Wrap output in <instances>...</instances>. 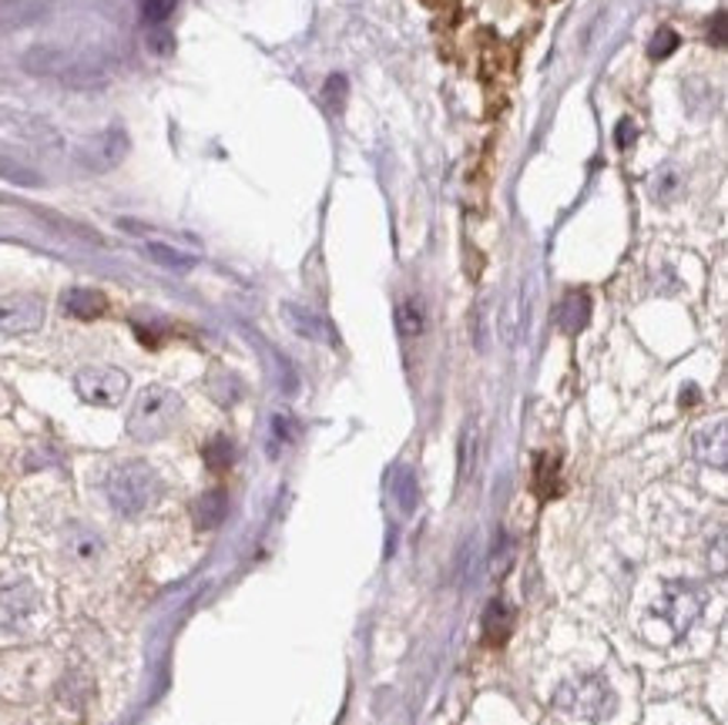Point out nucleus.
Instances as JSON below:
<instances>
[{"label": "nucleus", "mask_w": 728, "mask_h": 725, "mask_svg": "<svg viewBox=\"0 0 728 725\" xmlns=\"http://www.w3.org/2000/svg\"><path fill=\"white\" fill-rule=\"evenodd\" d=\"M654 181H658V186H654V196L664 199V202H669V199L679 192V171H675V168H664Z\"/></svg>", "instance_id": "obj_26"}, {"label": "nucleus", "mask_w": 728, "mask_h": 725, "mask_svg": "<svg viewBox=\"0 0 728 725\" xmlns=\"http://www.w3.org/2000/svg\"><path fill=\"white\" fill-rule=\"evenodd\" d=\"M65 313L75 316V320H98V316L108 313V299H104V292H98V289L78 286V289H68V292H65Z\"/></svg>", "instance_id": "obj_11"}, {"label": "nucleus", "mask_w": 728, "mask_h": 725, "mask_svg": "<svg viewBox=\"0 0 728 725\" xmlns=\"http://www.w3.org/2000/svg\"><path fill=\"white\" fill-rule=\"evenodd\" d=\"M483 628H488V638L491 642H504L507 632H511V612L504 601H494L488 609V618H483Z\"/></svg>", "instance_id": "obj_20"}, {"label": "nucleus", "mask_w": 728, "mask_h": 725, "mask_svg": "<svg viewBox=\"0 0 728 725\" xmlns=\"http://www.w3.org/2000/svg\"><path fill=\"white\" fill-rule=\"evenodd\" d=\"M161 477L155 467H148L145 460H125L111 467L108 480H104V494L111 501V507L121 517H138L145 511H152L161 498Z\"/></svg>", "instance_id": "obj_1"}, {"label": "nucleus", "mask_w": 728, "mask_h": 725, "mask_svg": "<svg viewBox=\"0 0 728 725\" xmlns=\"http://www.w3.org/2000/svg\"><path fill=\"white\" fill-rule=\"evenodd\" d=\"M0 178L14 181V186H24V189L41 186V175H37V171H31L27 165L14 161V158H8V155H0Z\"/></svg>", "instance_id": "obj_19"}, {"label": "nucleus", "mask_w": 728, "mask_h": 725, "mask_svg": "<svg viewBox=\"0 0 728 725\" xmlns=\"http://www.w3.org/2000/svg\"><path fill=\"white\" fill-rule=\"evenodd\" d=\"M682 41H679V34L672 31V27H661L658 34H654V41H651V47H648V54L654 57V60H664V57H672L675 54V47H679Z\"/></svg>", "instance_id": "obj_22"}, {"label": "nucleus", "mask_w": 728, "mask_h": 725, "mask_svg": "<svg viewBox=\"0 0 728 725\" xmlns=\"http://www.w3.org/2000/svg\"><path fill=\"white\" fill-rule=\"evenodd\" d=\"M393 498H396V504H400V511L403 514H413L416 511V501H419V488H416V473L413 470H396V477H393Z\"/></svg>", "instance_id": "obj_18"}, {"label": "nucleus", "mask_w": 728, "mask_h": 725, "mask_svg": "<svg viewBox=\"0 0 728 725\" xmlns=\"http://www.w3.org/2000/svg\"><path fill=\"white\" fill-rule=\"evenodd\" d=\"M555 702H558V709H564L578 718H587V722H601L615 709V695H612L608 682L597 676H578V679L564 682L558 689Z\"/></svg>", "instance_id": "obj_4"}, {"label": "nucleus", "mask_w": 728, "mask_h": 725, "mask_svg": "<svg viewBox=\"0 0 728 725\" xmlns=\"http://www.w3.org/2000/svg\"><path fill=\"white\" fill-rule=\"evenodd\" d=\"M615 142H618V148H628V145L635 142V121H631V118H625L621 125H618V135H615Z\"/></svg>", "instance_id": "obj_28"}, {"label": "nucleus", "mask_w": 728, "mask_h": 725, "mask_svg": "<svg viewBox=\"0 0 728 725\" xmlns=\"http://www.w3.org/2000/svg\"><path fill=\"white\" fill-rule=\"evenodd\" d=\"M282 313H285V320H289V326L299 333V336H306V339H326V343H336L333 339V333H329V326L316 316V313H310V310H302V306H292V302H285L282 306Z\"/></svg>", "instance_id": "obj_13"}, {"label": "nucleus", "mask_w": 728, "mask_h": 725, "mask_svg": "<svg viewBox=\"0 0 728 725\" xmlns=\"http://www.w3.org/2000/svg\"><path fill=\"white\" fill-rule=\"evenodd\" d=\"M145 253H148L152 263H158V266H165V269H175V272H189V269H195V256L178 253L175 246H165V242H148Z\"/></svg>", "instance_id": "obj_15"}, {"label": "nucleus", "mask_w": 728, "mask_h": 725, "mask_svg": "<svg viewBox=\"0 0 728 725\" xmlns=\"http://www.w3.org/2000/svg\"><path fill=\"white\" fill-rule=\"evenodd\" d=\"M181 416V397L168 387H145L135 403H132V413H128V434L135 440H158L165 437L175 420Z\"/></svg>", "instance_id": "obj_3"}, {"label": "nucleus", "mask_w": 728, "mask_h": 725, "mask_svg": "<svg viewBox=\"0 0 728 725\" xmlns=\"http://www.w3.org/2000/svg\"><path fill=\"white\" fill-rule=\"evenodd\" d=\"M587 320H591V299H587V292H568L564 302H561V310H558L561 330L574 336V333H581V330L587 326Z\"/></svg>", "instance_id": "obj_12"}, {"label": "nucleus", "mask_w": 728, "mask_h": 725, "mask_svg": "<svg viewBox=\"0 0 728 725\" xmlns=\"http://www.w3.org/2000/svg\"><path fill=\"white\" fill-rule=\"evenodd\" d=\"M225 511H228L225 494H222V491H209V494H202L199 504H195V524H199L202 531H209V527L222 524Z\"/></svg>", "instance_id": "obj_17"}, {"label": "nucleus", "mask_w": 728, "mask_h": 725, "mask_svg": "<svg viewBox=\"0 0 728 725\" xmlns=\"http://www.w3.org/2000/svg\"><path fill=\"white\" fill-rule=\"evenodd\" d=\"M68 555H71V561H78V565H94V561L101 558V537L91 534V531H85V527H75V531L68 534Z\"/></svg>", "instance_id": "obj_14"}, {"label": "nucleus", "mask_w": 728, "mask_h": 725, "mask_svg": "<svg viewBox=\"0 0 728 725\" xmlns=\"http://www.w3.org/2000/svg\"><path fill=\"white\" fill-rule=\"evenodd\" d=\"M44 326V302L37 295H4L0 299V336H24Z\"/></svg>", "instance_id": "obj_8"}, {"label": "nucleus", "mask_w": 728, "mask_h": 725, "mask_svg": "<svg viewBox=\"0 0 728 725\" xmlns=\"http://www.w3.org/2000/svg\"><path fill=\"white\" fill-rule=\"evenodd\" d=\"M346 94H349V81H346L343 75H333V78L326 81V88H323V101H326L329 111H343Z\"/></svg>", "instance_id": "obj_23"}, {"label": "nucleus", "mask_w": 728, "mask_h": 725, "mask_svg": "<svg viewBox=\"0 0 728 725\" xmlns=\"http://www.w3.org/2000/svg\"><path fill=\"white\" fill-rule=\"evenodd\" d=\"M75 390L91 406H114L128 393V373L114 367H88L75 377Z\"/></svg>", "instance_id": "obj_6"}, {"label": "nucleus", "mask_w": 728, "mask_h": 725, "mask_svg": "<svg viewBox=\"0 0 728 725\" xmlns=\"http://www.w3.org/2000/svg\"><path fill=\"white\" fill-rule=\"evenodd\" d=\"M148 44H152V51H155V54H168V51L175 47L171 34H168V31H161V27H155V31L148 34Z\"/></svg>", "instance_id": "obj_27"}, {"label": "nucleus", "mask_w": 728, "mask_h": 725, "mask_svg": "<svg viewBox=\"0 0 728 725\" xmlns=\"http://www.w3.org/2000/svg\"><path fill=\"white\" fill-rule=\"evenodd\" d=\"M712 44L715 47H725V14L715 18V34H712Z\"/></svg>", "instance_id": "obj_29"}, {"label": "nucleus", "mask_w": 728, "mask_h": 725, "mask_svg": "<svg viewBox=\"0 0 728 725\" xmlns=\"http://www.w3.org/2000/svg\"><path fill=\"white\" fill-rule=\"evenodd\" d=\"M705 598L708 594H705V588L698 581H672V584H664L658 615L675 628V635H682V632H688V625L702 612Z\"/></svg>", "instance_id": "obj_5"}, {"label": "nucleus", "mask_w": 728, "mask_h": 725, "mask_svg": "<svg viewBox=\"0 0 728 725\" xmlns=\"http://www.w3.org/2000/svg\"><path fill=\"white\" fill-rule=\"evenodd\" d=\"M132 152V142H128V132L125 129H104L98 132L94 138H88L81 148H78V161L88 168V171H111L117 168L121 161L128 158Z\"/></svg>", "instance_id": "obj_7"}, {"label": "nucleus", "mask_w": 728, "mask_h": 725, "mask_svg": "<svg viewBox=\"0 0 728 725\" xmlns=\"http://www.w3.org/2000/svg\"><path fill=\"white\" fill-rule=\"evenodd\" d=\"M292 440H295V420L276 413V416H272V454H276L279 444L285 447V444H292Z\"/></svg>", "instance_id": "obj_24"}, {"label": "nucleus", "mask_w": 728, "mask_h": 725, "mask_svg": "<svg viewBox=\"0 0 728 725\" xmlns=\"http://www.w3.org/2000/svg\"><path fill=\"white\" fill-rule=\"evenodd\" d=\"M37 612V588L24 578L0 581V628H18Z\"/></svg>", "instance_id": "obj_9"}, {"label": "nucleus", "mask_w": 728, "mask_h": 725, "mask_svg": "<svg viewBox=\"0 0 728 725\" xmlns=\"http://www.w3.org/2000/svg\"><path fill=\"white\" fill-rule=\"evenodd\" d=\"M21 65L27 75H37V78H57L71 88H94L108 78V68L101 65L98 57H88V54H75V51H65V47H51V44H37L31 47Z\"/></svg>", "instance_id": "obj_2"}, {"label": "nucleus", "mask_w": 728, "mask_h": 725, "mask_svg": "<svg viewBox=\"0 0 728 725\" xmlns=\"http://www.w3.org/2000/svg\"><path fill=\"white\" fill-rule=\"evenodd\" d=\"M171 11H175V0H142V21L148 27H165Z\"/></svg>", "instance_id": "obj_21"}, {"label": "nucleus", "mask_w": 728, "mask_h": 725, "mask_svg": "<svg viewBox=\"0 0 728 725\" xmlns=\"http://www.w3.org/2000/svg\"><path fill=\"white\" fill-rule=\"evenodd\" d=\"M423 326H427V316H423V302L413 299V295L400 299V306H396V330H400V336H419Z\"/></svg>", "instance_id": "obj_16"}, {"label": "nucleus", "mask_w": 728, "mask_h": 725, "mask_svg": "<svg viewBox=\"0 0 728 725\" xmlns=\"http://www.w3.org/2000/svg\"><path fill=\"white\" fill-rule=\"evenodd\" d=\"M695 457L708 467H725L728 460V437H725V420H715L708 427L695 434Z\"/></svg>", "instance_id": "obj_10"}, {"label": "nucleus", "mask_w": 728, "mask_h": 725, "mask_svg": "<svg viewBox=\"0 0 728 725\" xmlns=\"http://www.w3.org/2000/svg\"><path fill=\"white\" fill-rule=\"evenodd\" d=\"M205 460H209V467H215V470L228 467V464H232V444H228L225 437L212 440V444L205 447Z\"/></svg>", "instance_id": "obj_25"}]
</instances>
